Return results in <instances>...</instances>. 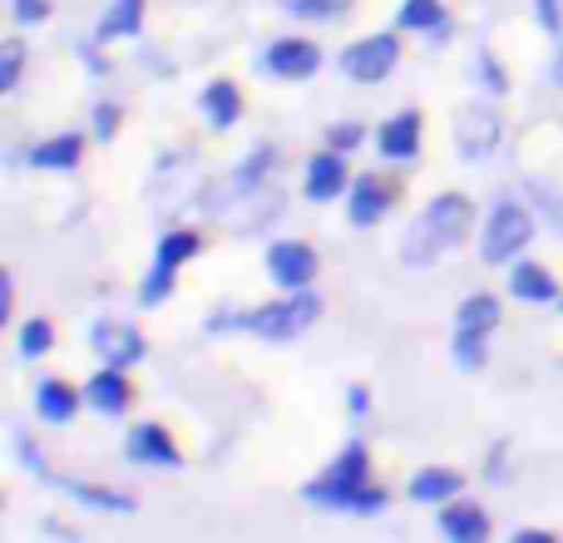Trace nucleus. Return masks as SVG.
Wrapping results in <instances>:
<instances>
[{
    "instance_id": "nucleus-34",
    "label": "nucleus",
    "mask_w": 563,
    "mask_h": 543,
    "mask_svg": "<svg viewBox=\"0 0 563 543\" xmlns=\"http://www.w3.org/2000/svg\"><path fill=\"white\" fill-rule=\"evenodd\" d=\"M479 79H485L495 95H505V75H499V59L489 55V49H479Z\"/></svg>"
},
{
    "instance_id": "nucleus-26",
    "label": "nucleus",
    "mask_w": 563,
    "mask_h": 543,
    "mask_svg": "<svg viewBox=\"0 0 563 543\" xmlns=\"http://www.w3.org/2000/svg\"><path fill=\"white\" fill-rule=\"evenodd\" d=\"M455 326L460 331H495L499 326V301L489 297V291L465 297V301H460V311H455Z\"/></svg>"
},
{
    "instance_id": "nucleus-19",
    "label": "nucleus",
    "mask_w": 563,
    "mask_h": 543,
    "mask_svg": "<svg viewBox=\"0 0 563 543\" xmlns=\"http://www.w3.org/2000/svg\"><path fill=\"white\" fill-rule=\"evenodd\" d=\"M79 158H85V138H79V134L40 138V144L30 148V164L49 168V174H69V168H79Z\"/></svg>"
},
{
    "instance_id": "nucleus-14",
    "label": "nucleus",
    "mask_w": 563,
    "mask_h": 543,
    "mask_svg": "<svg viewBox=\"0 0 563 543\" xmlns=\"http://www.w3.org/2000/svg\"><path fill=\"white\" fill-rule=\"evenodd\" d=\"M346 193V158L336 148H321L307 164V198L311 203H331V198Z\"/></svg>"
},
{
    "instance_id": "nucleus-37",
    "label": "nucleus",
    "mask_w": 563,
    "mask_h": 543,
    "mask_svg": "<svg viewBox=\"0 0 563 543\" xmlns=\"http://www.w3.org/2000/svg\"><path fill=\"white\" fill-rule=\"evenodd\" d=\"M519 543H549V539H554V534H549V529H519V534H515Z\"/></svg>"
},
{
    "instance_id": "nucleus-13",
    "label": "nucleus",
    "mask_w": 563,
    "mask_h": 543,
    "mask_svg": "<svg viewBox=\"0 0 563 543\" xmlns=\"http://www.w3.org/2000/svg\"><path fill=\"white\" fill-rule=\"evenodd\" d=\"M376 154L386 158V164H410V158L420 154V114L416 109H400L396 119H386V124L376 129Z\"/></svg>"
},
{
    "instance_id": "nucleus-35",
    "label": "nucleus",
    "mask_w": 563,
    "mask_h": 543,
    "mask_svg": "<svg viewBox=\"0 0 563 543\" xmlns=\"http://www.w3.org/2000/svg\"><path fill=\"white\" fill-rule=\"evenodd\" d=\"M49 15V0H15V20L20 25H40Z\"/></svg>"
},
{
    "instance_id": "nucleus-5",
    "label": "nucleus",
    "mask_w": 563,
    "mask_h": 543,
    "mask_svg": "<svg viewBox=\"0 0 563 543\" xmlns=\"http://www.w3.org/2000/svg\"><path fill=\"white\" fill-rule=\"evenodd\" d=\"M198 253H203V237H198V233H188V228H174V233H164V237H158L154 267H148L144 287H139V301H144V307H158V301H164L168 291H174L178 267H184L188 257H198Z\"/></svg>"
},
{
    "instance_id": "nucleus-17",
    "label": "nucleus",
    "mask_w": 563,
    "mask_h": 543,
    "mask_svg": "<svg viewBox=\"0 0 563 543\" xmlns=\"http://www.w3.org/2000/svg\"><path fill=\"white\" fill-rule=\"evenodd\" d=\"M85 400L99 410V415H124V410H129V380H124V370L104 366L99 376H89Z\"/></svg>"
},
{
    "instance_id": "nucleus-24",
    "label": "nucleus",
    "mask_w": 563,
    "mask_h": 543,
    "mask_svg": "<svg viewBox=\"0 0 563 543\" xmlns=\"http://www.w3.org/2000/svg\"><path fill=\"white\" fill-rule=\"evenodd\" d=\"M460 485H465V479H460L455 469H420V475L410 479V499H416V505H450V499L460 495Z\"/></svg>"
},
{
    "instance_id": "nucleus-28",
    "label": "nucleus",
    "mask_w": 563,
    "mask_h": 543,
    "mask_svg": "<svg viewBox=\"0 0 563 543\" xmlns=\"http://www.w3.org/2000/svg\"><path fill=\"white\" fill-rule=\"evenodd\" d=\"M485 336L489 331H460L455 326V366L460 370H485V361H489Z\"/></svg>"
},
{
    "instance_id": "nucleus-12",
    "label": "nucleus",
    "mask_w": 563,
    "mask_h": 543,
    "mask_svg": "<svg viewBox=\"0 0 563 543\" xmlns=\"http://www.w3.org/2000/svg\"><path fill=\"white\" fill-rule=\"evenodd\" d=\"M263 65H267V75H277V79H311L321 65V49L311 45V40L287 35V40H277V45H267Z\"/></svg>"
},
{
    "instance_id": "nucleus-22",
    "label": "nucleus",
    "mask_w": 563,
    "mask_h": 543,
    "mask_svg": "<svg viewBox=\"0 0 563 543\" xmlns=\"http://www.w3.org/2000/svg\"><path fill=\"white\" fill-rule=\"evenodd\" d=\"M277 168V148L273 144H257L253 154H247V164L233 174V198H257V193H273L267 188V174Z\"/></svg>"
},
{
    "instance_id": "nucleus-29",
    "label": "nucleus",
    "mask_w": 563,
    "mask_h": 543,
    "mask_svg": "<svg viewBox=\"0 0 563 543\" xmlns=\"http://www.w3.org/2000/svg\"><path fill=\"white\" fill-rule=\"evenodd\" d=\"M346 10H351V0H287V15H297V20H336Z\"/></svg>"
},
{
    "instance_id": "nucleus-21",
    "label": "nucleus",
    "mask_w": 563,
    "mask_h": 543,
    "mask_svg": "<svg viewBox=\"0 0 563 543\" xmlns=\"http://www.w3.org/2000/svg\"><path fill=\"white\" fill-rule=\"evenodd\" d=\"M440 529H445V539H460V543H475L489 534V519L479 505H465V499H450L445 509H440Z\"/></svg>"
},
{
    "instance_id": "nucleus-18",
    "label": "nucleus",
    "mask_w": 563,
    "mask_h": 543,
    "mask_svg": "<svg viewBox=\"0 0 563 543\" xmlns=\"http://www.w3.org/2000/svg\"><path fill=\"white\" fill-rule=\"evenodd\" d=\"M144 30V0H114V5L99 15L95 45H114V40H134Z\"/></svg>"
},
{
    "instance_id": "nucleus-7",
    "label": "nucleus",
    "mask_w": 563,
    "mask_h": 543,
    "mask_svg": "<svg viewBox=\"0 0 563 543\" xmlns=\"http://www.w3.org/2000/svg\"><path fill=\"white\" fill-rule=\"evenodd\" d=\"M89 351H95L104 366L129 370L134 361H144V336H139L134 321H119V317H99L89 326Z\"/></svg>"
},
{
    "instance_id": "nucleus-33",
    "label": "nucleus",
    "mask_w": 563,
    "mask_h": 543,
    "mask_svg": "<svg viewBox=\"0 0 563 543\" xmlns=\"http://www.w3.org/2000/svg\"><path fill=\"white\" fill-rule=\"evenodd\" d=\"M361 144V124H336L327 134V148H336V154H346V148H356Z\"/></svg>"
},
{
    "instance_id": "nucleus-9",
    "label": "nucleus",
    "mask_w": 563,
    "mask_h": 543,
    "mask_svg": "<svg viewBox=\"0 0 563 543\" xmlns=\"http://www.w3.org/2000/svg\"><path fill=\"white\" fill-rule=\"evenodd\" d=\"M124 455L144 469H184V450L174 445L164 425H134L124 440Z\"/></svg>"
},
{
    "instance_id": "nucleus-3",
    "label": "nucleus",
    "mask_w": 563,
    "mask_h": 543,
    "mask_svg": "<svg viewBox=\"0 0 563 543\" xmlns=\"http://www.w3.org/2000/svg\"><path fill=\"white\" fill-rule=\"evenodd\" d=\"M317 317H321V301L301 287V291H291V297H282V301H267V307L243 311V317H213V331L243 326V331H253V336H263V341H291V336H301Z\"/></svg>"
},
{
    "instance_id": "nucleus-2",
    "label": "nucleus",
    "mask_w": 563,
    "mask_h": 543,
    "mask_svg": "<svg viewBox=\"0 0 563 543\" xmlns=\"http://www.w3.org/2000/svg\"><path fill=\"white\" fill-rule=\"evenodd\" d=\"M470 228H475V203H470L465 193H440V198H430L426 213L410 223L406 243H400V257H406L410 267H430L435 257L455 253L470 237Z\"/></svg>"
},
{
    "instance_id": "nucleus-36",
    "label": "nucleus",
    "mask_w": 563,
    "mask_h": 543,
    "mask_svg": "<svg viewBox=\"0 0 563 543\" xmlns=\"http://www.w3.org/2000/svg\"><path fill=\"white\" fill-rule=\"evenodd\" d=\"M346 410H351V415H366V410H371L366 386H351V390H346Z\"/></svg>"
},
{
    "instance_id": "nucleus-8",
    "label": "nucleus",
    "mask_w": 563,
    "mask_h": 543,
    "mask_svg": "<svg viewBox=\"0 0 563 543\" xmlns=\"http://www.w3.org/2000/svg\"><path fill=\"white\" fill-rule=\"evenodd\" d=\"M499 134H505V124H499L495 109H465V114L455 119V148L465 164H475V158H489L499 144Z\"/></svg>"
},
{
    "instance_id": "nucleus-4",
    "label": "nucleus",
    "mask_w": 563,
    "mask_h": 543,
    "mask_svg": "<svg viewBox=\"0 0 563 543\" xmlns=\"http://www.w3.org/2000/svg\"><path fill=\"white\" fill-rule=\"evenodd\" d=\"M534 243V218L525 203H499L485 218V233H479V257L485 263H515L525 247Z\"/></svg>"
},
{
    "instance_id": "nucleus-11",
    "label": "nucleus",
    "mask_w": 563,
    "mask_h": 543,
    "mask_svg": "<svg viewBox=\"0 0 563 543\" xmlns=\"http://www.w3.org/2000/svg\"><path fill=\"white\" fill-rule=\"evenodd\" d=\"M390 203H396V188H390L380 174H361L356 184H351V193H346V218L356 228H371V223L386 218Z\"/></svg>"
},
{
    "instance_id": "nucleus-38",
    "label": "nucleus",
    "mask_w": 563,
    "mask_h": 543,
    "mask_svg": "<svg viewBox=\"0 0 563 543\" xmlns=\"http://www.w3.org/2000/svg\"><path fill=\"white\" fill-rule=\"evenodd\" d=\"M554 79H559V89H563V55H559V65H554Z\"/></svg>"
},
{
    "instance_id": "nucleus-30",
    "label": "nucleus",
    "mask_w": 563,
    "mask_h": 543,
    "mask_svg": "<svg viewBox=\"0 0 563 543\" xmlns=\"http://www.w3.org/2000/svg\"><path fill=\"white\" fill-rule=\"evenodd\" d=\"M20 65H25V45L5 40V49H0V95H10L20 85Z\"/></svg>"
},
{
    "instance_id": "nucleus-23",
    "label": "nucleus",
    "mask_w": 563,
    "mask_h": 543,
    "mask_svg": "<svg viewBox=\"0 0 563 543\" xmlns=\"http://www.w3.org/2000/svg\"><path fill=\"white\" fill-rule=\"evenodd\" d=\"M509 291L519 301H554L559 281H554V272H544L539 263H509Z\"/></svg>"
},
{
    "instance_id": "nucleus-25",
    "label": "nucleus",
    "mask_w": 563,
    "mask_h": 543,
    "mask_svg": "<svg viewBox=\"0 0 563 543\" xmlns=\"http://www.w3.org/2000/svg\"><path fill=\"white\" fill-rule=\"evenodd\" d=\"M396 30H430V40H445V5L440 0H406Z\"/></svg>"
},
{
    "instance_id": "nucleus-15",
    "label": "nucleus",
    "mask_w": 563,
    "mask_h": 543,
    "mask_svg": "<svg viewBox=\"0 0 563 543\" xmlns=\"http://www.w3.org/2000/svg\"><path fill=\"white\" fill-rule=\"evenodd\" d=\"M198 109H203V119H208V129H233L238 119H243V95H238V85L233 79H213V85L198 95Z\"/></svg>"
},
{
    "instance_id": "nucleus-10",
    "label": "nucleus",
    "mask_w": 563,
    "mask_h": 543,
    "mask_svg": "<svg viewBox=\"0 0 563 543\" xmlns=\"http://www.w3.org/2000/svg\"><path fill=\"white\" fill-rule=\"evenodd\" d=\"M267 277L287 291H301L311 277H317V253L297 237H282V243L267 247Z\"/></svg>"
},
{
    "instance_id": "nucleus-6",
    "label": "nucleus",
    "mask_w": 563,
    "mask_h": 543,
    "mask_svg": "<svg viewBox=\"0 0 563 543\" xmlns=\"http://www.w3.org/2000/svg\"><path fill=\"white\" fill-rule=\"evenodd\" d=\"M400 65V35L396 30H380V35H366L356 45L341 49V75L351 85H380L390 69Z\"/></svg>"
},
{
    "instance_id": "nucleus-20",
    "label": "nucleus",
    "mask_w": 563,
    "mask_h": 543,
    "mask_svg": "<svg viewBox=\"0 0 563 543\" xmlns=\"http://www.w3.org/2000/svg\"><path fill=\"white\" fill-rule=\"evenodd\" d=\"M35 410H40V420H49V425H69L75 420V410H79V390L75 386H65V380H40L35 386Z\"/></svg>"
},
{
    "instance_id": "nucleus-1",
    "label": "nucleus",
    "mask_w": 563,
    "mask_h": 543,
    "mask_svg": "<svg viewBox=\"0 0 563 543\" xmlns=\"http://www.w3.org/2000/svg\"><path fill=\"white\" fill-rule=\"evenodd\" d=\"M301 499L317 509H331V514H380V509H386V489L371 485V455L361 440H351V445L331 459L327 475L301 489Z\"/></svg>"
},
{
    "instance_id": "nucleus-32",
    "label": "nucleus",
    "mask_w": 563,
    "mask_h": 543,
    "mask_svg": "<svg viewBox=\"0 0 563 543\" xmlns=\"http://www.w3.org/2000/svg\"><path fill=\"white\" fill-rule=\"evenodd\" d=\"M534 15H539V25H544L549 35H559L563 30V0H534Z\"/></svg>"
},
{
    "instance_id": "nucleus-31",
    "label": "nucleus",
    "mask_w": 563,
    "mask_h": 543,
    "mask_svg": "<svg viewBox=\"0 0 563 543\" xmlns=\"http://www.w3.org/2000/svg\"><path fill=\"white\" fill-rule=\"evenodd\" d=\"M119 119H124V109L119 104H109V99L104 104H95V138L99 144H109V138L119 134Z\"/></svg>"
},
{
    "instance_id": "nucleus-16",
    "label": "nucleus",
    "mask_w": 563,
    "mask_h": 543,
    "mask_svg": "<svg viewBox=\"0 0 563 543\" xmlns=\"http://www.w3.org/2000/svg\"><path fill=\"white\" fill-rule=\"evenodd\" d=\"M35 475H40V479H49V485H59L69 499H79L85 509H99V514H129V509H134V499L119 495V489H95V485H79V479H55L45 465H40Z\"/></svg>"
},
{
    "instance_id": "nucleus-27",
    "label": "nucleus",
    "mask_w": 563,
    "mask_h": 543,
    "mask_svg": "<svg viewBox=\"0 0 563 543\" xmlns=\"http://www.w3.org/2000/svg\"><path fill=\"white\" fill-rule=\"evenodd\" d=\"M15 346H20V356H25V361L45 356V351H49V346H55V326H49V321H45V317H30V321H25V326H20Z\"/></svg>"
}]
</instances>
